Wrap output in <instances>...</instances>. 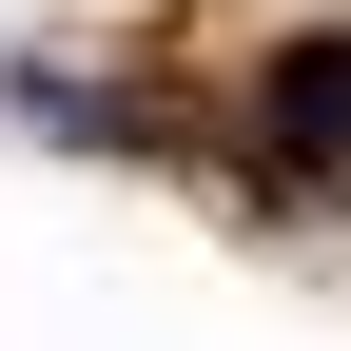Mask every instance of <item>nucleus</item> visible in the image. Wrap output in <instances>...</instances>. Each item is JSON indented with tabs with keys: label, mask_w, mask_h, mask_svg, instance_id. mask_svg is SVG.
I'll return each mask as SVG.
<instances>
[{
	"label": "nucleus",
	"mask_w": 351,
	"mask_h": 351,
	"mask_svg": "<svg viewBox=\"0 0 351 351\" xmlns=\"http://www.w3.org/2000/svg\"><path fill=\"white\" fill-rule=\"evenodd\" d=\"M351 137V39H274V156H332Z\"/></svg>",
	"instance_id": "f257e3e1"
}]
</instances>
